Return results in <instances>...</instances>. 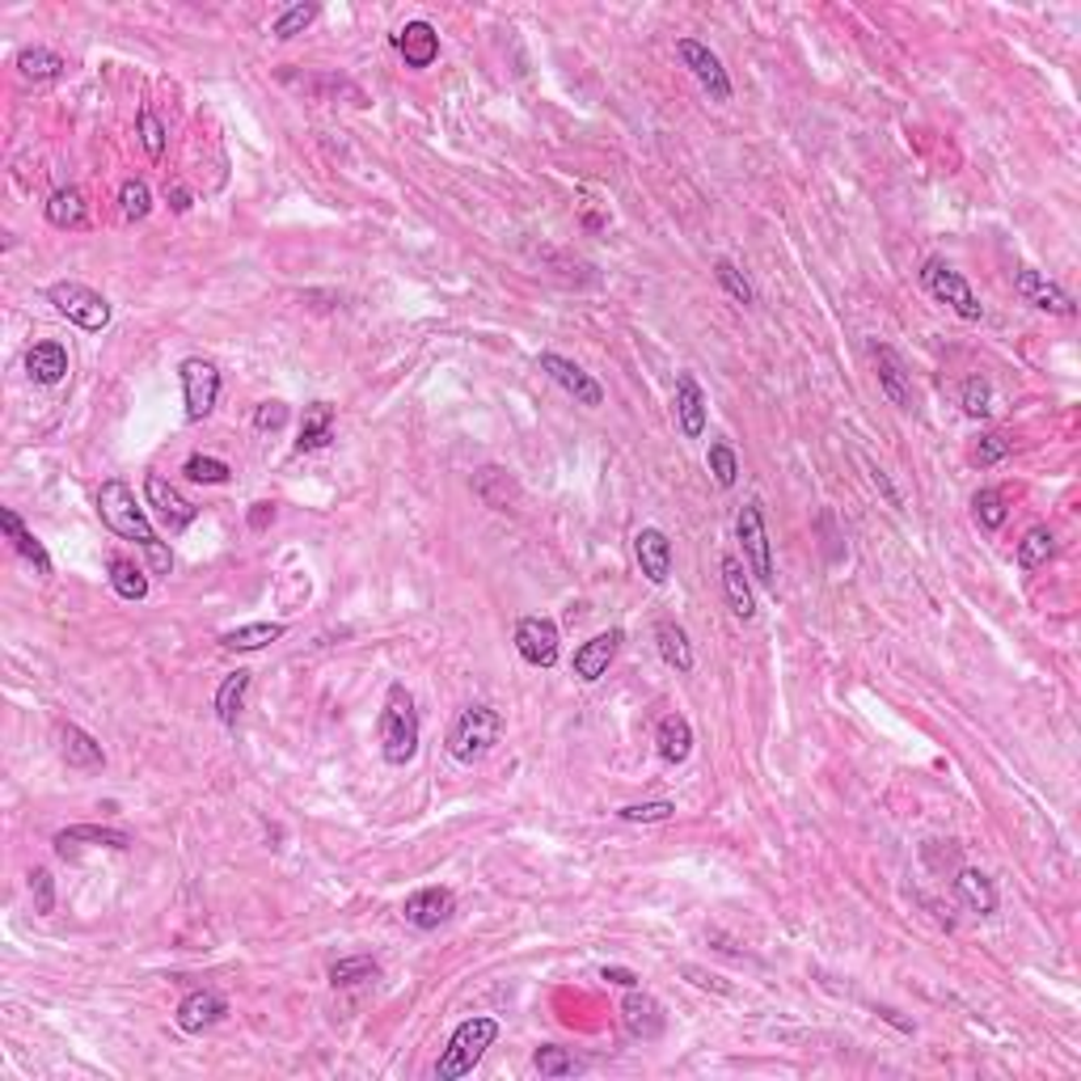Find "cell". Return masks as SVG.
<instances>
[{"instance_id":"6da1fadb","label":"cell","mask_w":1081,"mask_h":1081,"mask_svg":"<svg viewBox=\"0 0 1081 1081\" xmlns=\"http://www.w3.org/2000/svg\"><path fill=\"white\" fill-rule=\"evenodd\" d=\"M97 515H102V524H106L110 533H119L123 540H135V545L144 549L149 571L153 574L174 571V554H169V549L157 540V533H153V524H149L144 508H135V495H131L128 482H119V477L102 482V490H97Z\"/></svg>"},{"instance_id":"7a4b0ae2","label":"cell","mask_w":1081,"mask_h":1081,"mask_svg":"<svg viewBox=\"0 0 1081 1081\" xmlns=\"http://www.w3.org/2000/svg\"><path fill=\"white\" fill-rule=\"evenodd\" d=\"M381 752L389 764H411L418 752V710L406 685H389L381 710Z\"/></svg>"},{"instance_id":"3957f363","label":"cell","mask_w":1081,"mask_h":1081,"mask_svg":"<svg viewBox=\"0 0 1081 1081\" xmlns=\"http://www.w3.org/2000/svg\"><path fill=\"white\" fill-rule=\"evenodd\" d=\"M499 1040V1022L486 1014H474L465 1018L456 1031H452V1040H448L444 1056H440V1065H436V1078L440 1081H456V1078H470L477 1069V1060L486 1056V1048Z\"/></svg>"},{"instance_id":"277c9868","label":"cell","mask_w":1081,"mask_h":1081,"mask_svg":"<svg viewBox=\"0 0 1081 1081\" xmlns=\"http://www.w3.org/2000/svg\"><path fill=\"white\" fill-rule=\"evenodd\" d=\"M503 735V714L495 705H470L456 714L452 732H448V752L452 761L461 764H477Z\"/></svg>"},{"instance_id":"5b68a950","label":"cell","mask_w":1081,"mask_h":1081,"mask_svg":"<svg viewBox=\"0 0 1081 1081\" xmlns=\"http://www.w3.org/2000/svg\"><path fill=\"white\" fill-rule=\"evenodd\" d=\"M922 284H925V292L938 300V305H947V309H954L959 318L963 321H981L985 318V305H981V296L972 292V284L954 271L951 262L947 258H929L925 262V271H922Z\"/></svg>"},{"instance_id":"8992f818","label":"cell","mask_w":1081,"mask_h":1081,"mask_svg":"<svg viewBox=\"0 0 1081 1081\" xmlns=\"http://www.w3.org/2000/svg\"><path fill=\"white\" fill-rule=\"evenodd\" d=\"M47 300H51V305H56L68 321H76L81 330H90V334H97V330H106V325H110V300H106V296H97L94 287L64 280V284L47 287Z\"/></svg>"},{"instance_id":"52a82bcc","label":"cell","mask_w":1081,"mask_h":1081,"mask_svg":"<svg viewBox=\"0 0 1081 1081\" xmlns=\"http://www.w3.org/2000/svg\"><path fill=\"white\" fill-rule=\"evenodd\" d=\"M735 533L744 540V567L757 574V583L773 587V583H777V571H773V549H769V533H764L761 503H744L739 520H735Z\"/></svg>"},{"instance_id":"ba28073f","label":"cell","mask_w":1081,"mask_h":1081,"mask_svg":"<svg viewBox=\"0 0 1081 1081\" xmlns=\"http://www.w3.org/2000/svg\"><path fill=\"white\" fill-rule=\"evenodd\" d=\"M182 397H187V418L191 423H203L207 414L216 411V397H221V372L212 359H187L182 364Z\"/></svg>"},{"instance_id":"9c48e42d","label":"cell","mask_w":1081,"mask_h":1081,"mask_svg":"<svg viewBox=\"0 0 1081 1081\" xmlns=\"http://www.w3.org/2000/svg\"><path fill=\"white\" fill-rule=\"evenodd\" d=\"M676 56L685 60V68L698 76L701 90L714 97V102H732V81H727V68H723V60H718L705 43H698V38H680V43H676Z\"/></svg>"},{"instance_id":"30bf717a","label":"cell","mask_w":1081,"mask_h":1081,"mask_svg":"<svg viewBox=\"0 0 1081 1081\" xmlns=\"http://www.w3.org/2000/svg\"><path fill=\"white\" fill-rule=\"evenodd\" d=\"M515 651L533 668H554L558 664V626L549 617H520V626H515Z\"/></svg>"},{"instance_id":"8fae6325","label":"cell","mask_w":1081,"mask_h":1081,"mask_svg":"<svg viewBox=\"0 0 1081 1081\" xmlns=\"http://www.w3.org/2000/svg\"><path fill=\"white\" fill-rule=\"evenodd\" d=\"M537 364H540V372H545L549 381L562 384L574 402H583V406H601V402H605V389H601V381H596L592 372H583V368H579L574 359H567V355L545 351Z\"/></svg>"},{"instance_id":"7c38bea8","label":"cell","mask_w":1081,"mask_h":1081,"mask_svg":"<svg viewBox=\"0 0 1081 1081\" xmlns=\"http://www.w3.org/2000/svg\"><path fill=\"white\" fill-rule=\"evenodd\" d=\"M144 495H149V503L157 508V515L165 520V528L169 533H182V528H191L199 508H194L191 499L178 490V486H169L161 474H149L144 477Z\"/></svg>"},{"instance_id":"4fadbf2b","label":"cell","mask_w":1081,"mask_h":1081,"mask_svg":"<svg viewBox=\"0 0 1081 1081\" xmlns=\"http://www.w3.org/2000/svg\"><path fill=\"white\" fill-rule=\"evenodd\" d=\"M1014 292L1026 300V305H1035V309H1044V313H1056V318H1073L1078 309H1073V296L1065 292V287H1056L1052 280H1044L1040 271H1031V266H1022L1014 275Z\"/></svg>"},{"instance_id":"5bb4252c","label":"cell","mask_w":1081,"mask_h":1081,"mask_svg":"<svg viewBox=\"0 0 1081 1081\" xmlns=\"http://www.w3.org/2000/svg\"><path fill=\"white\" fill-rule=\"evenodd\" d=\"M621 642L626 634L621 630H605V634L587 638L579 651H574V676L583 680V685H596L601 676L608 672V664L617 660V651H621Z\"/></svg>"},{"instance_id":"9a60e30c","label":"cell","mask_w":1081,"mask_h":1081,"mask_svg":"<svg viewBox=\"0 0 1081 1081\" xmlns=\"http://www.w3.org/2000/svg\"><path fill=\"white\" fill-rule=\"evenodd\" d=\"M452 908H456V900H452L448 888H423L402 904V917L414 929H440L452 917Z\"/></svg>"},{"instance_id":"2e32d148","label":"cell","mask_w":1081,"mask_h":1081,"mask_svg":"<svg viewBox=\"0 0 1081 1081\" xmlns=\"http://www.w3.org/2000/svg\"><path fill=\"white\" fill-rule=\"evenodd\" d=\"M228 1014V1006H224L221 993H212V988H194L187 993L182 1001H178V1026L187 1031V1035H203L207 1026H216L221 1018Z\"/></svg>"},{"instance_id":"e0dca14e","label":"cell","mask_w":1081,"mask_h":1081,"mask_svg":"<svg viewBox=\"0 0 1081 1081\" xmlns=\"http://www.w3.org/2000/svg\"><path fill=\"white\" fill-rule=\"evenodd\" d=\"M393 47L402 51L406 68H431L440 56V34L431 22H406L402 31L393 34Z\"/></svg>"},{"instance_id":"ac0fdd59","label":"cell","mask_w":1081,"mask_h":1081,"mask_svg":"<svg viewBox=\"0 0 1081 1081\" xmlns=\"http://www.w3.org/2000/svg\"><path fill=\"white\" fill-rule=\"evenodd\" d=\"M634 554H638V567L642 574L651 579V583H668L672 574V540L664 528H642L634 537Z\"/></svg>"},{"instance_id":"d6986e66","label":"cell","mask_w":1081,"mask_h":1081,"mask_svg":"<svg viewBox=\"0 0 1081 1081\" xmlns=\"http://www.w3.org/2000/svg\"><path fill=\"white\" fill-rule=\"evenodd\" d=\"M0 528L9 533V540H13V549H17V554H22V558L31 562L38 579H47V574H51V554H47V549H43V540L34 537L31 528L22 524V515H17V511H13V508H4V511H0Z\"/></svg>"},{"instance_id":"ffe728a7","label":"cell","mask_w":1081,"mask_h":1081,"mask_svg":"<svg viewBox=\"0 0 1081 1081\" xmlns=\"http://www.w3.org/2000/svg\"><path fill=\"white\" fill-rule=\"evenodd\" d=\"M676 418H680L685 440H701V431H705V393L689 372L676 377Z\"/></svg>"},{"instance_id":"44dd1931","label":"cell","mask_w":1081,"mask_h":1081,"mask_svg":"<svg viewBox=\"0 0 1081 1081\" xmlns=\"http://www.w3.org/2000/svg\"><path fill=\"white\" fill-rule=\"evenodd\" d=\"M474 495L486 503V508L495 511H508L515 508V499H520V486H515V477L508 470H499V465H482L474 474Z\"/></svg>"},{"instance_id":"7402d4cb","label":"cell","mask_w":1081,"mask_h":1081,"mask_svg":"<svg viewBox=\"0 0 1081 1081\" xmlns=\"http://www.w3.org/2000/svg\"><path fill=\"white\" fill-rule=\"evenodd\" d=\"M76 845H106V850H131V836L123 828H102V824H76L56 832V850L60 854H72Z\"/></svg>"},{"instance_id":"603a6c76","label":"cell","mask_w":1081,"mask_h":1081,"mask_svg":"<svg viewBox=\"0 0 1081 1081\" xmlns=\"http://www.w3.org/2000/svg\"><path fill=\"white\" fill-rule=\"evenodd\" d=\"M954 891H959V900H963L972 913H981V917H993V913H997V888H993V879H988L985 870L963 866V870L954 875Z\"/></svg>"},{"instance_id":"cb8c5ba5","label":"cell","mask_w":1081,"mask_h":1081,"mask_svg":"<svg viewBox=\"0 0 1081 1081\" xmlns=\"http://www.w3.org/2000/svg\"><path fill=\"white\" fill-rule=\"evenodd\" d=\"M621 1014H626V1026H630L634 1040H660L664 1035V1010L646 993H630L626 1006H621Z\"/></svg>"},{"instance_id":"d4e9b609","label":"cell","mask_w":1081,"mask_h":1081,"mask_svg":"<svg viewBox=\"0 0 1081 1081\" xmlns=\"http://www.w3.org/2000/svg\"><path fill=\"white\" fill-rule=\"evenodd\" d=\"M26 372H31L34 384H60L68 377V351L60 343H34L26 351Z\"/></svg>"},{"instance_id":"484cf974","label":"cell","mask_w":1081,"mask_h":1081,"mask_svg":"<svg viewBox=\"0 0 1081 1081\" xmlns=\"http://www.w3.org/2000/svg\"><path fill=\"white\" fill-rule=\"evenodd\" d=\"M723 592H727V605H732V613L739 621H752L757 617V601H752V587H748V567L735 554L723 558Z\"/></svg>"},{"instance_id":"4316f807","label":"cell","mask_w":1081,"mask_h":1081,"mask_svg":"<svg viewBox=\"0 0 1081 1081\" xmlns=\"http://www.w3.org/2000/svg\"><path fill=\"white\" fill-rule=\"evenodd\" d=\"M655 744H660V757L668 764H685L689 752H693V727H689V718L685 714H668L660 723V732H655Z\"/></svg>"},{"instance_id":"83f0119b","label":"cell","mask_w":1081,"mask_h":1081,"mask_svg":"<svg viewBox=\"0 0 1081 1081\" xmlns=\"http://www.w3.org/2000/svg\"><path fill=\"white\" fill-rule=\"evenodd\" d=\"M875 364H879V389H883V397H888L891 406H908L913 402V393H908V372H904V364H900V355L891 347H879L875 351Z\"/></svg>"},{"instance_id":"f1b7e54d","label":"cell","mask_w":1081,"mask_h":1081,"mask_svg":"<svg viewBox=\"0 0 1081 1081\" xmlns=\"http://www.w3.org/2000/svg\"><path fill=\"white\" fill-rule=\"evenodd\" d=\"M334 440V406L330 402H313L305 411V423H300V440H296V452H318Z\"/></svg>"},{"instance_id":"f546056e","label":"cell","mask_w":1081,"mask_h":1081,"mask_svg":"<svg viewBox=\"0 0 1081 1081\" xmlns=\"http://www.w3.org/2000/svg\"><path fill=\"white\" fill-rule=\"evenodd\" d=\"M655 642H660V655H664L668 668L693 672V646H689V634L676 621H660L655 626Z\"/></svg>"},{"instance_id":"4dcf8cb0","label":"cell","mask_w":1081,"mask_h":1081,"mask_svg":"<svg viewBox=\"0 0 1081 1081\" xmlns=\"http://www.w3.org/2000/svg\"><path fill=\"white\" fill-rule=\"evenodd\" d=\"M246 693H250V672L237 668L233 676H224V685L216 689V718H221L224 727L237 723V714L246 705Z\"/></svg>"},{"instance_id":"1f68e13d","label":"cell","mask_w":1081,"mask_h":1081,"mask_svg":"<svg viewBox=\"0 0 1081 1081\" xmlns=\"http://www.w3.org/2000/svg\"><path fill=\"white\" fill-rule=\"evenodd\" d=\"M1052 554H1056V537H1052L1048 524L1026 528V537L1018 540V567H1022V571H1040V567H1048Z\"/></svg>"},{"instance_id":"d6a6232c","label":"cell","mask_w":1081,"mask_h":1081,"mask_svg":"<svg viewBox=\"0 0 1081 1081\" xmlns=\"http://www.w3.org/2000/svg\"><path fill=\"white\" fill-rule=\"evenodd\" d=\"M284 638V626L280 621H254V626H237L221 638L224 651H262L266 642H280Z\"/></svg>"},{"instance_id":"836d02e7","label":"cell","mask_w":1081,"mask_h":1081,"mask_svg":"<svg viewBox=\"0 0 1081 1081\" xmlns=\"http://www.w3.org/2000/svg\"><path fill=\"white\" fill-rule=\"evenodd\" d=\"M64 761L72 769H102L106 764V752L90 732L81 727H64Z\"/></svg>"},{"instance_id":"e575fe53","label":"cell","mask_w":1081,"mask_h":1081,"mask_svg":"<svg viewBox=\"0 0 1081 1081\" xmlns=\"http://www.w3.org/2000/svg\"><path fill=\"white\" fill-rule=\"evenodd\" d=\"M47 221L56 228H85V194L60 187V191L47 199Z\"/></svg>"},{"instance_id":"d590c367","label":"cell","mask_w":1081,"mask_h":1081,"mask_svg":"<svg viewBox=\"0 0 1081 1081\" xmlns=\"http://www.w3.org/2000/svg\"><path fill=\"white\" fill-rule=\"evenodd\" d=\"M381 976V963L372 954H351V959H338L330 967V985L334 988H351V985H368Z\"/></svg>"},{"instance_id":"8d00e7d4","label":"cell","mask_w":1081,"mask_h":1081,"mask_svg":"<svg viewBox=\"0 0 1081 1081\" xmlns=\"http://www.w3.org/2000/svg\"><path fill=\"white\" fill-rule=\"evenodd\" d=\"M17 72L34 85H43V81H56L64 72V60L47 47H26V51H17Z\"/></svg>"},{"instance_id":"74e56055","label":"cell","mask_w":1081,"mask_h":1081,"mask_svg":"<svg viewBox=\"0 0 1081 1081\" xmlns=\"http://www.w3.org/2000/svg\"><path fill=\"white\" fill-rule=\"evenodd\" d=\"M110 583H115V592L123 601H144L149 596V574L140 571L135 562H128V558H115L110 562Z\"/></svg>"},{"instance_id":"f35d334b","label":"cell","mask_w":1081,"mask_h":1081,"mask_svg":"<svg viewBox=\"0 0 1081 1081\" xmlns=\"http://www.w3.org/2000/svg\"><path fill=\"white\" fill-rule=\"evenodd\" d=\"M533 1065H537L540 1078H574V1073H583V1060H574L571 1052L554 1048V1044L533 1052Z\"/></svg>"},{"instance_id":"ab89813d","label":"cell","mask_w":1081,"mask_h":1081,"mask_svg":"<svg viewBox=\"0 0 1081 1081\" xmlns=\"http://www.w3.org/2000/svg\"><path fill=\"white\" fill-rule=\"evenodd\" d=\"M119 212H123V221H144L153 212V191L140 178H128L119 187Z\"/></svg>"},{"instance_id":"60d3db41","label":"cell","mask_w":1081,"mask_h":1081,"mask_svg":"<svg viewBox=\"0 0 1081 1081\" xmlns=\"http://www.w3.org/2000/svg\"><path fill=\"white\" fill-rule=\"evenodd\" d=\"M318 22V4H292V9H284L280 17H275V26H271V34L275 38H296V34H305L309 26Z\"/></svg>"},{"instance_id":"b9f144b4","label":"cell","mask_w":1081,"mask_h":1081,"mask_svg":"<svg viewBox=\"0 0 1081 1081\" xmlns=\"http://www.w3.org/2000/svg\"><path fill=\"white\" fill-rule=\"evenodd\" d=\"M714 280H718V284H723V292H727L732 300H739V305H752V300H757L752 284L744 280V271L735 266L732 258H718V262H714Z\"/></svg>"},{"instance_id":"7bdbcfd3","label":"cell","mask_w":1081,"mask_h":1081,"mask_svg":"<svg viewBox=\"0 0 1081 1081\" xmlns=\"http://www.w3.org/2000/svg\"><path fill=\"white\" fill-rule=\"evenodd\" d=\"M705 465H710V474H714V482L723 486V490H732L735 482H739V456H735V448L732 444H710V456H705Z\"/></svg>"},{"instance_id":"ee69618b","label":"cell","mask_w":1081,"mask_h":1081,"mask_svg":"<svg viewBox=\"0 0 1081 1081\" xmlns=\"http://www.w3.org/2000/svg\"><path fill=\"white\" fill-rule=\"evenodd\" d=\"M972 511H976V520H981V528H1001L1006 524V515H1010V508H1006V499H1001V490H976V499H972Z\"/></svg>"},{"instance_id":"f6af8a7d","label":"cell","mask_w":1081,"mask_h":1081,"mask_svg":"<svg viewBox=\"0 0 1081 1081\" xmlns=\"http://www.w3.org/2000/svg\"><path fill=\"white\" fill-rule=\"evenodd\" d=\"M617 816L630 820V824H664V820L676 816V803H668V798H660V803H630Z\"/></svg>"},{"instance_id":"bcb514c9","label":"cell","mask_w":1081,"mask_h":1081,"mask_svg":"<svg viewBox=\"0 0 1081 1081\" xmlns=\"http://www.w3.org/2000/svg\"><path fill=\"white\" fill-rule=\"evenodd\" d=\"M182 474L191 477V482H203V486H221V482H228V465L224 461H216V456H203V452H194L191 461H187V470Z\"/></svg>"},{"instance_id":"7dc6e473","label":"cell","mask_w":1081,"mask_h":1081,"mask_svg":"<svg viewBox=\"0 0 1081 1081\" xmlns=\"http://www.w3.org/2000/svg\"><path fill=\"white\" fill-rule=\"evenodd\" d=\"M993 411V384L985 377H967L963 381V414H972V418H985Z\"/></svg>"},{"instance_id":"c3c4849f","label":"cell","mask_w":1081,"mask_h":1081,"mask_svg":"<svg viewBox=\"0 0 1081 1081\" xmlns=\"http://www.w3.org/2000/svg\"><path fill=\"white\" fill-rule=\"evenodd\" d=\"M31 895H34V913H56V879H51V870H43V866H34L31 870Z\"/></svg>"},{"instance_id":"681fc988","label":"cell","mask_w":1081,"mask_h":1081,"mask_svg":"<svg viewBox=\"0 0 1081 1081\" xmlns=\"http://www.w3.org/2000/svg\"><path fill=\"white\" fill-rule=\"evenodd\" d=\"M140 144L153 161H161V153H165V123L153 110H140Z\"/></svg>"},{"instance_id":"f907efd6","label":"cell","mask_w":1081,"mask_h":1081,"mask_svg":"<svg viewBox=\"0 0 1081 1081\" xmlns=\"http://www.w3.org/2000/svg\"><path fill=\"white\" fill-rule=\"evenodd\" d=\"M287 406L284 402H258L254 406V427L258 431H284Z\"/></svg>"},{"instance_id":"816d5d0a","label":"cell","mask_w":1081,"mask_h":1081,"mask_svg":"<svg viewBox=\"0 0 1081 1081\" xmlns=\"http://www.w3.org/2000/svg\"><path fill=\"white\" fill-rule=\"evenodd\" d=\"M1010 456V440L1006 436H985L981 448H976V465L988 470V465H997V461H1006Z\"/></svg>"},{"instance_id":"f5cc1de1","label":"cell","mask_w":1081,"mask_h":1081,"mask_svg":"<svg viewBox=\"0 0 1081 1081\" xmlns=\"http://www.w3.org/2000/svg\"><path fill=\"white\" fill-rule=\"evenodd\" d=\"M165 199H169V207H174V212H191V203H194L191 191H187L182 182H169V187H165Z\"/></svg>"},{"instance_id":"db71d44e","label":"cell","mask_w":1081,"mask_h":1081,"mask_svg":"<svg viewBox=\"0 0 1081 1081\" xmlns=\"http://www.w3.org/2000/svg\"><path fill=\"white\" fill-rule=\"evenodd\" d=\"M271 520H275V508H271V503H254V508H250V528H254V533H262Z\"/></svg>"},{"instance_id":"11a10c76","label":"cell","mask_w":1081,"mask_h":1081,"mask_svg":"<svg viewBox=\"0 0 1081 1081\" xmlns=\"http://www.w3.org/2000/svg\"><path fill=\"white\" fill-rule=\"evenodd\" d=\"M685 976H689V981H693V985H701V988H718V993H732V988L723 985V981H718V976H705V972H701V967H685Z\"/></svg>"},{"instance_id":"9f6ffc18","label":"cell","mask_w":1081,"mask_h":1081,"mask_svg":"<svg viewBox=\"0 0 1081 1081\" xmlns=\"http://www.w3.org/2000/svg\"><path fill=\"white\" fill-rule=\"evenodd\" d=\"M601 976H605V981H613V985H621V988H634L638 985V976L630 972V967H605Z\"/></svg>"}]
</instances>
